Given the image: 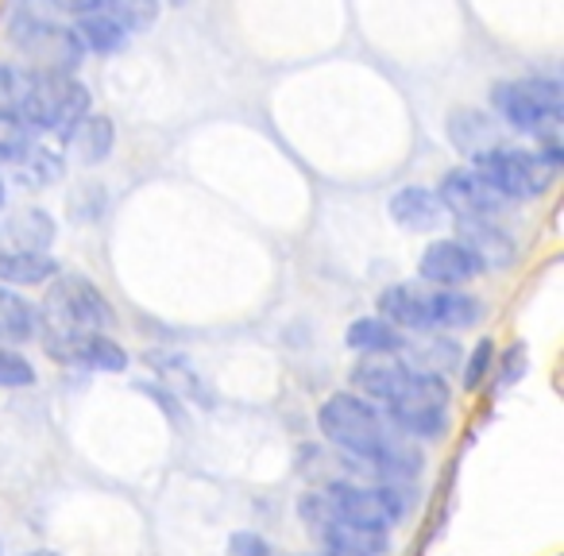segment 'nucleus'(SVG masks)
I'll use <instances>...</instances> for the list:
<instances>
[{"label":"nucleus","instance_id":"f257e3e1","mask_svg":"<svg viewBox=\"0 0 564 556\" xmlns=\"http://www.w3.org/2000/svg\"><path fill=\"white\" fill-rule=\"evenodd\" d=\"M89 112V89L74 81L70 74L28 70V89L20 101V124L28 132L66 135Z\"/></svg>","mask_w":564,"mask_h":556},{"label":"nucleus","instance_id":"f03ea898","mask_svg":"<svg viewBox=\"0 0 564 556\" xmlns=\"http://www.w3.org/2000/svg\"><path fill=\"white\" fill-rule=\"evenodd\" d=\"M322 433L337 448H345L348 456H356V460H364V464H376L379 456L399 440L391 433V422H387L371 402L356 399V394H348V391L333 394L322 406Z\"/></svg>","mask_w":564,"mask_h":556},{"label":"nucleus","instance_id":"7ed1b4c3","mask_svg":"<svg viewBox=\"0 0 564 556\" xmlns=\"http://www.w3.org/2000/svg\"><path fill=\"white\" fill-rule=\"evenodd\" d=\"M561 155L545 151V155H533V151H514V148H491L471 155V171H479L502 197L510 201H525V197H538L553 186Z\"/></svg>","mask_w":564,"mask_h":556},{"label":"nucleus","instance_id":"20e7f679","mask_svg":"<svg viewBox=\"0 0 564 556\" xmlns=\"http://www.w3.org/2000/svg\"><path fill=\"white\" fill-rule=\"evenodd\" d=\"M491 101L499 117L525 135L553 140L561 128V86L556 81H507V86H495Z\"/></svg>","mask_w":564,"mask_h":556},{"label":"nucleus","instance_id":"39448f33","mask_svg":"<svg viewBox=\"0 0 564 556\" xmlns=\"http://www.w3.org/2000/svg\"><path fill=\"white\" fill-rule=\"evenodd\" d=\"M448 410V386L437 371H414L410 368L402 391L387 402V414L410 437H437L445 429Z\"/></svg>","mask_w":564,"mask_h":556},{"label":"nucleus","instance_id":"423d86ee","mask_svg":"<svg viewBox=\"0 0 564 556\" xmlns=\"http://www.w3.org/2000/svg\"><path fill=\"white\" fill-rule=\"evenodd\" d=\"M43 321L58 325V329L74 332H105L112 329V306L105 294L97 291L82 274H63L47 291V306H43Z\"/></svg>","mask_w":564,"mask_h":556},{"label":"nucleus","instance_id":"0eeeda50","mask_svg":"<svg viewBox=\"0 0 564 556\" xmlns=\"http://www.w3.org/2000/svg\"><path fill=\"white\" fill-rule=\"evenodd\" d=\"M12 43L20 47V55L35 66V70H51V74H70L82 63L86 47H82L78 32L70 28L47 24L40 17H20L12 24Z\"/></svg>","mask_w":564,"mask_h":556},{"label":"nucleus","instance_id":"6e6552de","mask_svg":"<svg viewBox=\"0 0 564 556\" xmlns=\"http://www.w3.org/2000/svg\"><path fill=\"white\" fill-rule=\"evenodd\" d=\"M325 499L333 502L337 517L371 525V530H391L410 510V494L399 491V487H360V483H345V479L333 483L325 491Z\"/></svg>","mask_w":564,"mask_h":556},{"label":"nucleus","instance_id":"1a4fd4ad","mask_svg":"<svg viewBox=\"0 0 564 556\" xmlns=\"http://www.w3.org/2000/svg\"><path fill=\"white\" fill-rule=\"evenodd\" d=\"M441 205L456 217H468V220H499L502 209L510 205V197H502L491 182L484 178L479 171L471 166H456L441 178Z\"/></svg>","mask_w":564,"mask_h":556},{"label":"nucleus","instance_id":"9d476101","mask_svg":"<svg viewBox=\"0 0 564 556\" xmlns=\"http://www.w3.org/2000/svg\"><path fill=\"white\" fill-rule=\"evenodd\" d=\"M417 271H422L425 283L441 286V291H453V286H464V283H471V279H479L487 266L479 263V259L471 255V248H464L460 240H433L430 248L422 251Z\"/></svg>","mask_w":564,"mask_h":556},{"label":"nucleus","instance_id":"9b49d317","mask_svg":"<svg viewBox=\"0 0 564 556\" xmlns=\"http://www.w3.org/2000/svg\"><path fill=\"white\" fill-rule=\"evenodd\" d=\"M314 533H322L329 556H383L387 553V530H371V525L348 522V517L333 514Z\"/></svg>","mask_w":564,"mask_h":556},{"label":"nucleus","instance_id":"f8f14e48","mask_svg":"<svg viewBox=\"0 0 564 556\" xmlns=\"http://www.w3.org/2000/svg\"><path fill=\"white\" fill-rule=\"evenodd\" d=\"M456 228H460V243L471 248V255L484 266H507L514 259V240L502 232L499 220H468L456 217Z\"/></svg>","mask_w":564,"mask_h":556},{"label":"nucleus","instance_id":"ddd939ff","mask_svg":"<svg viewBox=\"0 0 564 556\" xmlns=\"http://www.w3.org/2000/svg\"><path fill=\"white\" fill-rule=\"evenodd\" d=\"M391 217L399 228H410V232H430L445 220V205L433 189L422 186H406L391 197Z\"/></svg>","mask_w":564,"mask_h":556},{"label":"nucleus","instance_id":"4468645a","mask_svg":"<svg viewBox=\"0 0 564 556\" xmlns=\"http://www.w3.org/2000/svg\"><path fill=\"white\" fill-rule=\"evenodd\" d=\"M379 314H383V321L402 325V329H433L430 294L406 283L387 286V291L379 294Z\"/></svg>","mask_w":564,"mask_h":556},{"label":"nucleus","instance_id":"2eb2a0df","mask_svg":"<svg viewBox=\"0 0 564 556\" xmlns=\"http://www.w3.org/2000/svg\"><path fill=\"white\" fill-rule=\"evenodd\" d=\"M63 140H66V151H70L78 163H101V159H109L112 143H117V132H112L109 117H89L86 112Z\"/></svg>","mask_w":564,"mask_h":556},{"label":"nucleus","instance_id":"dca6fc26","mask_svg":"<svg viewBox=\"0 0 564 556\" xmlns=\"http://www.w3.org/2000/svg\"><path fill=\"white\" fill-rule=\"evenodd\" d=\"M410 368H402V363L387 360V356H368V360L356 363L352 371V383L360 386L368 399L376 402H391L394 394L402 391V383H406Z\"/></svg>","mask_w":564,"mask_h":556},{"label":"nucleus","instance_id":"f3484780","mask_svg":"<svg viewBox=\"0 0 564 556\" xmlns=\"http://www.w3.org/2000/svg\"><path fill=\"white\" fill-rule=\"evenodd\" d=\"M55 271H58V263L47 255V251L17 248V251H4V255H0V283L4 286L47 283V279H55Z\"/></svg>","mask_w":564,"mask_h":556},{"label":"nucleus","instance_id":"a211bd4d","mask_svg":"<svg viewBox=\"0 0 564 556\" xmlns=\"http://www.w3.org/2000/svg\"><path fill=\"white\" fill-rule=\"evenodd\" d=\"M448 140H453L464 155H479V151L499 148V128H495L484 112L456 109L453 117H448Z\"/></svg>","mask_w":564,"mask_h":556},{"label":"nucleus","instance_id":"6ab92c4d","mask_svg":"<svg viewBox=\"0 0 564 556\" xmlns=\"http://www.w3.org/2000/svg\"><path fill=\"white\" fill-rule=\"evenodd\" d=\"M345 340H348V348L368 352V356H391V352H402V348H406L402 332L394 329L391 321H383V317H360V321L348 329Z\"/></svg>","mask_w":564,"mask_h":556},{"label":"nucleus","instance_id":"aec40b11","mask_svg":"<svg viewBox=\"0 0 564 556\" xmlns=\"http://www.w3.org/2000/svg\"><path fill=\"white\" fill-rule=\"evenodd\" d=\"M35 337V309L9 286H0V340L4 345H24Z\"/></svg>","mask_w":564,"mask_h":556},{"label":"nucleus","instance_id":"412c9836","mask_svg":"<svg viewBox=\"0 0 564 556\" xmlns=\"http://www.w3.org/2000/svg\"><path fill=\"white\" fill-rule=\"evenodd\" d=\"M78 40H82V47L101 51V55H109V51H120V47H124L128 32L117 24V20H112V12L105 9V12H89V17H82V24H78Z\"/></svg>","mask_w":564,"mask_h":556},{"label":"nucleus","instance_id":"4be33fe9","mask_svg":"<svg viewBox=\"0 0 564 556\" xmlns=\"http://www.w3.org/2000/svg\"><path fill=\"white\" fill-rule=\"evenodd\" d=\"M82 368H94V371H124L128 368V356L117 340H109L105 332H82L78 340V360Z\"/></svg>","mask_w":564,"mask_h":556},{"label":"nucleus","instance_id":"5701e85b","mask_svg":"<svg viewBox=\"0 0 564 556\" xmlns=\"http://www.w3.org/2000/svg\"><path fill=\"white\" fill-rule=\"evenodd\" d=\"M430 317L433 325H445V329H464V325H471L479 317V302L453 291L430 294Z\"/></svg>","mask_w":564,"mask_h":556},{"label":"nucleus","instance_id":"b1692460","mask_svg":"<svg viewBox=\"0 0 564 556\" xmlns=\"http://www.w3.org/2000/svg\"><path fill=\"white\" fill-rule=\"evenodd\" d=\"M9 232L20 248L43 251V248H51V240H55V220H51L43 209H24L20 217H12Z\"/></svg>","mask_w":564,"mask_h":556},{"label":"nucleus","instance_id":"393cba45","mask_svg":"<svg viewBox=\"0 0 564 556\" xmlns=\"http://www.w3.org/2000/svg\"><path fill=\"white\" fill-rule=\"evenodd\" d=\"M17 174L28 189H43V186H51V182H58V174H63V159L47 148H32L17 163Z\"/></svg>","mask_w":564,"mask_h":556},{"label":"nucleus","instance_id":"a878e982","mask_svg":"<svg viewBox=\"0 0 564 556\" xmlns=\"http://www.w3.org/2000/svg\"><path fill=\"white\" fill-rule=\"evenodd\" d=\"M151 363H155L159 375H163L171 386H178V391L186 394V399H197L202 406H209V391H205L202 379L194 375V368H189V363L182 360V356H159L155 352V356H151Z\"/></svg>","mask_w":564,"mask_h":556},{"label":"nucleus","instance_id":"bb28decb","mask_svg":"<svg viewBox=\"0 0 564 556\" xmlns=\"http://www.w3.org/2000/svg\"><path fill=\"white\" fill-rule=\"evenodd\" d=\"M109 12L128 35L148 32L159 17V0H109Z\"/></svg>","mask_w":564,"mask_h":556},{"label":"nucleus","instance_id":"cd10ccee","mask_svg":"<svg viewBox=\"0 0 564 556\" xmlns=\"http://www.w3.org/2000/svg\"><path fill=\"white\" fill-rule=\"evenodd\" d=\"M32 151V132L20 117H0V163H20Z\"/></svg>","mask_w":564,"mask_h":556},{"label":"nucleus","instance_id":"c85d7f7f","mask_svg":"<svg viewBox=\"0 0 564 556\" xmlns=\"http://www.w3.org/2000/svg\"><path fill=\"white\" fill-rule=\"evenodd\" d=\"M24 89H28V70L20 66H0V117H17L20 101H24Z\"/></svg>","mask_w":564,"mask_h":556},{"label":"nucleus","instance_id":"c756f323","mask_svg":"<svg viewBox=\"0 0 564 556\" xmlns=\"http://www.w3.org/2000/svg\"><path fill=\"white\" fill-rule=\"evenodd\" d=\"M35 379L32 363L12 348H0V386H28Z\"/></svg>","mask_w":564,"mask_h":556},{"label":"nucleus","instance_id":"7c9ffc66","mask_svg":"<svg viewBox=\"0 0 564 556\" xmlns=\"http://www.w3.org/2000/svg\"><path fill=\"white\" fill-rule=\"evenodd\" d=\"M491 356H495L491 340H479L476 352H471V360H468V368H464V386H468V391H471V386L484 383L487 368H491Z\"/></svg>","mask_w":564,"mask_h":556},{"label":"nucleus","instance_id":"2f4dec72","mask_svg":"<svg viewBox=\"0 0 564 556\" xmlns=\"http://www.w3.org/2000/svg\"><path fill=\"white\" fill-rule=\"evenodd\" d=\"M228 553L232 556H271V545H267L263 537H256V533H232Z\"/></svg>","mask_w":564,"mask_h":556},{"label":"nucleus","instance_id":"473e14b6","mask_svg":"<svg viewBox=\"0 0 564 556\" xmlns=\"http://www.w3.org/2000/svg\"><path fill=\"white\" fill-rule=\"evenodd\" d=\"M58 9L70 12V17H89V12H105L109 0H55Z\"/></svg>","mask_w":564,"mask_h":556},{"label":"nucleus","instance_id":"72a5a7b5","mask_svg":"<svg viewBox=\"0 0 564 556\" xmlns=\"http://www.w3.org/2000/svg\"><path fill=\"white\" fill-rule=\"evenodd\" d=\"M0 205H4V182H0Z\"/></svg>","mask_w":564,"mask_h":556},{"label":"nucleus","instance_id":"f704fd0d","mask_svg":"<svg viewBox=\"0 0 564 556\" xmlns=\"http://www.w3.org/2000/svg\"><path fill=\"white\" fill-rule=\"evenodd\" d=\"M35 556H55V553H35Z\"/></svg>","mask_w":564,"mask_h":556},{"label":"nucleus","instance_id":"c9c22d12","mask_svg":"<svg viewBox=\"0 0 564 556\" xmlns=\"http://www.w3.org/2000/svg\"><path fill=\"white\" fill-rule=\"evenodd\" d=\"M174 4H182V0H174Z\"/></svg>","mask_w":564,"mask_h":556}]
</instances>
